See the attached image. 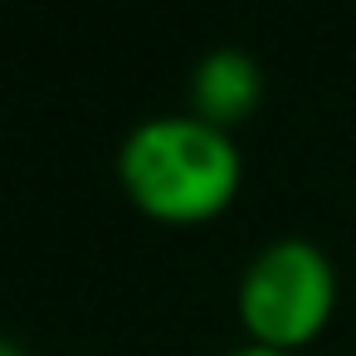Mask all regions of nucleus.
Listing matches in <instances>:
<instances>
[{
    "instance_id": "3",
    "label": "nucleus",
    "mask_w": 356,
    "mask_h": 356,
    "mask_svg": "<svg viewBox=\"0 0 356 356\" xmlns=\"http://www.w3.org/2000/svg\"><path fill=\"white\" fill-rule=\"evenodd\" d=\"M264 83H259V69L244 59V54H210L195 74V108H200V122L210 127H229V122H244L259 103Z\"/></svg>"
},
{
    "instance_id": "4",
    "label": "nucleus",
    "mask_w": 356,
    "mask_h": 356,
    "mask_svg": "<svg viewBox=\"0 0 356 356\" xmlns=\"http://www.w3.org/2000/svg\"><path fill=\"white\" fill-rule=\"evenodd\" d=\"M234 356H283V351H273V346H249V351H234Z\"/></svg>"
},
{
    "instance_id": "2",
    "label": "nucleus",
    "mask_w": 356,
    "mask_h": 356,
    "mask_svg": "<svg viewBox=\"0 0 356 356\" xmlns=\"http://www.w3.org/2000/svg\"><path fill=\"white\" fill-rule=\"evenodd\" d=\"M332 268L312 244L283 239L268 254L254 259L244 293H239V312L244 327L259 337V346H302L307 337L322 332L327 312H332Z\"/></svg>"
},
{
    "instance_id": "1",
    "label": "nucleus",
    "mask_w": 356,
    "mask_h": 356,
    "mask_svg": "<svg viewBox=\"0 0 356 356\" xmlns=\"http://www.w3.org/2000/svg\"><path fill=\"white\" fill-rule=\"evenodd\" d=\"M122 186L156 220H210L234 200L239 152L200 118H161L127 137Z\"/></svg>"
}]
</instances>
